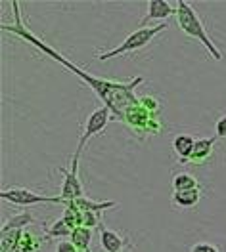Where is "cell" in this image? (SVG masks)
<instances>
[{"label": "cell", "mask_w": 226, "mask_h": 252, "mask_svg": "<svg viewBox=\"0 0 226 252\" xmlns=\"http://www.w3.org/2000/svg\"><path fill=\"white\" fill-rule=\"evenodd\" d=\"M12 10H14V16L16 21L12 25H2V31L10 32V34H16L19 38H23L25 42H29L31 46H35L37 50H40L42 54H46L48 58H52L54 62H58L60 65H64L65 69H69L73 75H77L79 79L90 86V90L102 99L104 107L112 111L113 117H117L121 123L125 119V113L129 111V107H132L134 103H138L140 99L136 97V88L140 84H144V77H136V79L129 80V82H115V80H106V79H98L94 75L82 71L81 67H77L71 60H67L65 56H62L60 52H56L52 46H48L44 40H40L38 36H35L25 25H23V19H21V12H19V4L12 2Z\"/></svg>", "instance_id": "cell-1"}, {"label": "cell", "mask_w": 226, "mask_h": 252, "mask_svg": "<svg viewBox=\"0 0 226 252\" xmlns=\"http://www.w3.org/2000/svg\"><path fill=\"white\" fill-rule=\"evenodd\" d=\"M175 17H177V25L180 27V31L184 32L186 36L195 38L197 42H201L203 48L209 52L211 58H213L215 62H221V60H223V52H221V50L217 48V44L213 42V38L209 36V32L205 29V25H203L199 14L195 12L188 2H184V0L178 2Z\"/></svg>", "instance_id": "cell-2"}, {"label": "cell", "mask_w": 226, "mask_h": 252, "mask_svg": "<svg viewBox=\"0 0 226 252\" xmlns=\"http://www.w3.org/2000/svg\"><path fill=\"white\" fill-rule=\"evenodd\" d=\"M165 29H167V21H161V23L155 25V27H140V29H136L134 32H130L129 36H127L117 48L100 54V56H98V62H110V60L117 58V56H125V54L138 52V50L146 48L148 44H151V40H153L157 34H161Z\"/></svg>", "instance_id": "cell-3"}, {"label": "cell", "mask_w": 226, "mask_h": 252, "mask_svg": "<svg viewBox=\"0 0 226 252\" xmlns=\"http://www.w3.org/2000/svg\"><path fill=\"white\" fill-rule=\"evenodd\" d=\"M0 199L6 203H12L17 206H33V205H67L64 199L58 197H48V195H38L27 188H10L2 189Z\"/></svg>", "instance_id": "cell-4"}, {"label": "cell", "mask_w": 226, "mask_h": 252, "mask_svg": "<svg viewBox=\"0 0 226 252\" xmlns=\"http://www.w3.org/2000/svg\"><path fill=\"white\" fill-rule=\"evenodd\" d=\"M112 111L108 109V107H98L94 109L90 115H88V119H86V123H84V130H82L81 138H79V145H77V149H75V155L73 158H81L82 155V149H84V145L88 143V140L92 138V136H96L100 134L102 130H106V126L108 123L112 121Z\"/></svg>", "instance_id": "cell-5"}, {"label": "cell", "mask_w": 226, "mask_h": 252, "mask_svg": "<svg viewBox=\"0 0 226 252\" xmlns=\"http://www.w3.org/2000/svg\"><path fill=\"white\" fill-rule=\"evenodd\" d=\"M60 172L64 174V186H62L60 197L64 199L65 203H71V201L82 197V184L81 178H79V160L73 158L71 160V170L60 168Z\"/></svg>", "instance_id": "cell-6"}, {"label": "cell", "mask_w": 226, "mask_h": 252, "mask_svg": "<svg viewBox=\"0 0 226 252\" xmlns=\"http://www.w3.org/2000/svg\"><path fill=\"white\" fill-rule=\"evenodd\" d=\"M177 14V8L165 0H150L148 2V14L142 19V27H146L148 21H155V19H165L169 16H175Z\"/></svg>", "instance_id": "cell-7"}, {"label": "cell", "mask_w": 226, "mask_h": 252, "mask_svg": "<svg viewBox=\"0 0 226 252\" xmlns=\"http://www.w3.org/2000/svg\"><path fill=\"white\" fill-rule=\"evenodd\" d=\"M194 145H195V138L192 134H177L173 138V151L177 153L180 164H186L188 157L194 151Z\"/></svg>", "instance_id": "cell-8"}, {"label": "cell", "mask_w": 226, "mask_h": 252, "mask_svg": "<svg viewBox=\"0 0 226 252\" xmlns=\"http://www.w3.org/2000/svg\"><path fill=\"white\" fill-rule=\"evenodd\" d=\"M215 138H201V140H195V145H194V151H192V155L188 157L186 160V164L188 162H192V164H203V162H207L213 155V145H215Z\"/></svg>", "instance_id": "cell-9"}, {"label": "cell", "mask_w": 226, "mask_h": 252, "mask_svg": "<svg viewBox=\"0 0 226 252\" xmlns=\"http://www.w3.org/2000/svg\"><path fill=\"white\" fill-rule=\"evenodd\" d=\"M100 243H102V249L106 252H121L125 247V239L119 237L112 229H108L104 223L100 225Z\"/></svg>", "instance_id": "cell-10"}, {"label": "cell", "mask_w": 226, "mask_h": 252, "mask_svg": "<svg viewBox=\"0 0 226 252\" xmlns=\"http://www.w3.org/2000/svg\"><path fill=\"white\" fill-rule=\"evenodd\" d=\"M31 223H35V216H33V212L25 210V212H19V214H16V216H12L8 221H4L0 233H8V231H23V229H25L27 225H31Z\"/></svg>", "instance_id": "cell-11"}, {"label": "cell", "mask_w": 226, "mask_h": 252, "mask_svg": "<svg viewBox=\"0 0 226 252\" xmlns=\"http://www.w3.org/2000/svg\"><path fill=\"white\" fill-rule=\"evenodd\" d=\"M201 199V191L199 189H188V191H173L171 195V201L175 206L180 208H192L199 203Z\"/></svg>", "instance_id": "cell-12"}, {"label": "cell", "mask_w": 226, "mask_h": 252, "mask_svg": "<svg viewBox=\"0 0 226 252\" xmlns=\"http://www.w3.org/2000/svg\"><path fill=\"white\" fill-rule=\"evenodd\" d=\"M44 245L42 235L35 233L31 229H23L21 239H19V251L21 252H38Z\"/></svg>", "instance_id": "cell-13"}, {"label": "cell", "mask_w": 226, "mask_h": 252, "mask_svg": "<svg viewBox=\"0 0 226 252\" xmlns=\"http://www.w3.org/2000/svg\"><path fill=\"white\" fill-rule=\"evenodd\" d=\"M90 239H92V229L90 227H75L73 233H71V243L79 249L81 252L90 251Z\"/></svg>", "instance_id": "cell-14"}, {"label": "cell", "mask_w": 226, "mask_h": 252, "mask_svg": "<svg viewBox=\"0 0 226 252\" xmlns=\"http://www.w3.org/2000/svg\"><path fill=\"white\" fill-rule=\"evenodd\" d=\"M173 191H188V189H199V182L190 172H178L173 176Z\"/></svg>", "instance_id": "cell-15"}, {"label": "cell", "mask_w": 226, "mask_h": 252, "mask_svg": "<svg viewBox=\"0 0 226 252\" xmlns=\"http://www.w3.org/2000/svg\"><path fill=\"white\" fill-rule=\"evenodd\" d=\"M75 205L79 206L81 210H86V212H104V210H108V208H113V206H117L115 201H104V203H94V201H90V199H86V197H79V199H75Z\"/></svg>", "instance_id": "cell-16"}, {"label": "cell", "mask_w": 226, "mask_h": 252, "mask_svg": "<svg viewBox=\"0 0 226 252\" xmlns=\"http://www.w3.org/2000/svg\"><path fill=\"white\" fill-rule=\"evenodd\" d=\"M62 218H64L65 223H67L71 229L81 227L82 225V210L75 205V201H71V203H67V205H65V212H64V216H62Z\"/></svg>", "instance_id": "cell-17"}, {"label": "cell", "mask_w": 226, "mask_h": 252, "mask_svg": "<svg viewBox=\"0 0 226 252\" xmlns=\"http://www.w3.org/2000/svg\"><path fill=\"white\" fill-rule=\"evenodd\" d=\"M44 233H46V237H48V239H56V237L64 239V237H71L73 229H71V227L65 223L64 218H60V220L52 221L50 225H46V227H44Z\"/></svg>", "instance_id": "cell-18"}, {"label": "cell", "mask_w": 226, "mask_h": 252, "mask_svg": "<svg viewBox=\"0 0 226 252\" xmlns=\"http://www.w3.org/2000/svg\"><path fill=\"white\" fill-rule=\"evenodd\" d=\"M23 231H8L0 233V252H12L19 249V239Z\"/></svg>", "instance_id": "cell-19"}, {"label": "cell", "mask_w": 226, "mask_h": 252, "mask_svg": "<svg viewBox=\"0 0 226 252\" xmlns=\"http://www.w3.org/2000/svg\"><path fill=\"white\" fill-rule=\"evenodd\" d=\"M140 103H142V107L150 111L151 115H159V101L153 97V95H144V97H140Z\"/></svg>", "instance_id": "cell-20"}, {"label": "cell", "mask_w": 226, "mask_h": 252, "mask_svg": "<svg viewBox=\"0 0 226 252\" xmlns=\"http://www.w3.org/2000/svg\"><path fill=\"white\" fill-rule=\"evenodd\" d=\"M190 252H221V251L215 245H211V243H195Z\"/></svg>", "instance_id": "cell-21"}, {"label": "cell", "mask_w": 226, "mask_h": 252, "mask_svg": "<svg viewBox=\"0 0 226 252\" xmlns=\"http://www.w3.org/2000/svg\"><path fill=\"white\" fill-rule=\"evenodd\" d=\"M56 252H81L71 241H60L56 245Z\"/></svg>", "instance_id": "cell-22"}, {"label": "cell", "mask_w": 226, "mask_h": 252, "mask_svg": "<svg viewBox=\"0 0 226 252\" xmlns=\"http://www.w3.org/2000/svg\"><path fill=\"white\" fill-rule=\"evenodd\" d=\"M215 132H217V138H226V115L219 117V121L215 125Z\"/></svg>", "instance_id": "cell-23"}, {"label": "cell", "mask_w": 226, "mask_h": 252, "mask_svg": "<svg viewBox=\"0 0 226 252\" xmlns=\"http://www.w3.org/2000/svg\"><path fill=\"white\" fill-rule=\"evenodd\" d=\"M86 252H92V251H86Z\"/></svg>", "instance_id": "cell-24"}]
</instances>
